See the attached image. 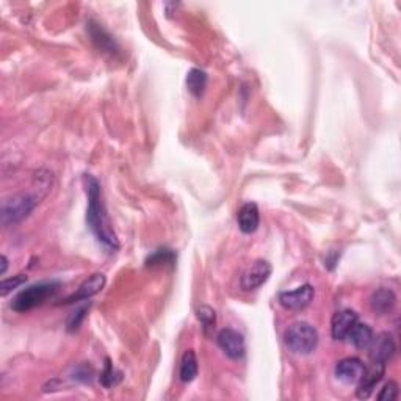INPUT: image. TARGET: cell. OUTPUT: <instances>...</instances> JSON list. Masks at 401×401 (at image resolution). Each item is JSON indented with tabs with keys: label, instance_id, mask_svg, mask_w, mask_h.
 I'll return each mask as SVG.
<instances>
[{
	"label": "cell",
	"instance_id": "18",
	"mask_svg": "<svg viewBox=\"0 0 401 401\" xmlns=\"http://www.w3.org/2000/svg\"><path fill=\"white\" fill-rule=\"evenodd\" d=\"M207 86V74L202 69L193 68L187 75V88L195 98H201Z\"/></svg>",
	"mask_w": 401,
	"mask_h": 401
},
{
	"label": "cell",
	"instance_id": "22",
	"mask_svg": "<svg viewBox=\"0 0 401 401\" xmlns=\"http://www.w3.org/2000/svg\"><path fill=\"white\" fill-rule=\"evenodd\" d=\"M88 308H90V304H88V305H84V308L77 309L75 312H73L71 315H69L68 321H66V329L69 331V333H74V331H77V329L80 328L82 321H84V320H85V317H86Z\"/></svg>",
	"mask_w": 401,
	"mask_h": 401
},
{
	"label": "cell",
	"instance_id": "23",
	"mask_svg": "<svg viewBox=\"0 0 401 401\" xmlns=\"http://www.w3.org/2000/svg\"><path fill=\"white\" fill-rule=\"evenodd\" d=\"M25 282H27V276H24V275H17V276H13L10 279H3L2 284H0V295L6 296L10 294V292H13L17 287H21V285Z\"/></svg>",
	"mask_w": 401,
	"mask_h": 401
},
{
	"label": "cell",
	"instance_id": "7",
	"mask_svg": "<svg viewBox=\"0 0 401 401\" xmlns=\"http://www.w3.org/2000/svg\"><path fill=\"white\" fill-rule=\"evenodd\" d=\"M270 276H271V265L262 259L256 260V262L250 266V270L245 271V275L241 276L240 281L241 289L245 292L257 290L268 281Z\"/></svg>",
	"mask_w": 401,
	"mask_h": 401
},
{
	"label": "cell",
	"instance_id": "10",
	"mask_svg": "<svg viewBox=\"0 0 401 401\" xmlns=\"http://www.w3.org/2000/svg\"><path fill=\"white\" fill-rule=\"evenodd\" d=\"M359 317L351 309L339 310L333 315V320H331V335H333L334 340H345L349 331L354 328V324L358 323Z\"/></svg>",
	"mask_w": 401,
	"mask_h": 401
},
{
	"label": "cell",
	"instance_id": "11",
	"mask_svg": "<svg viewBox=\"0 0 401 401\" xmlns=\"http://www.w3.org/2000/svg\"><path fill=\"white\" fill-rule=\"evenodd\" d=\"M365 365L358 358H345L337 362L335 365V378L345 384H356L364 374Z\"/></svg>",
	"mask_w": 401,
	"mask_h": 401
},
{
	"label": "cell",
	"instance_id": "15",
	"mask_svg": "<svg viewBox=\"0 0 401 401\" xmlns=\"http://www.w3.org/2000/svg\"><path fill=\"white\" fill-rule=\"evenodd\" d=\"M397 296L391 289H378L370 296V308L377 315H389L395 309Z\"/></svg>",
	"mask_w": 401,
	"mask_h": 401
},
{
	"label": "cell",
	"instance_id": "20",
	"mask_svg": "<svg viewBox=\"0 0 401 401\" xmlns=\"http://www.w3.org/2000/svg\"><path fill=\"white\" fill-rule=\"evenodd\" d=\"M176 262V254L173 250H168V248H160L151 254V256L146 259V265L148 266H165V265H174Z\"/></svg>",
	"mask_w": 401,
	"mask_h": 401
},
{
	"label": "cell",
	"instance_id": "4",
	"mask_svg": "<svg viewBox=\"0 0 401 401\" xmlns=\"http://www.w3.org/2000/svg\"><path fill=\"white\" fill-rule=\"evenodd\" d=\"M284 342L294 354L308 356L315 351L318 345V333L312 324L296 321L285 331Z\"/></svg>",
	"mask_w": 401,
	"mask_h": 401
},
{
	"label": "cell",
	"instance_id": "21",
	"mask_svg": "<svg viewBox=\"0 0 401 401\" xmlns=\"http://www.w3.org/2000/svg\"><path fill=\"white\" fill-rule=\"evenodd\" d=\"M196 317H198V320L202 324L204 333L209 334L210 331L215 329L216 314H215V310L210 308V305H199L198 310H196Z\"/></svg>",
	"mask_w": 401,
	"mask_h": 401
},
{
	"label": "cell",
	"instance_id": "25",
	"mask_svg": "<svg viewBox=\"0 0 401 401\" xmlns=\"http://www.w3.org/2000/svg\"><path fill=\"white\" fill-rule=\"evenodd\" d=\"M6 268H8V260H6L5 256H2V271H0V275H5Z\"/></svg>",
	"mask_w": 401,
	"mask_h": 401
},
{
	"label": "cell",
	"instance_id": "2",
	"mask_svg": "<svg viewBox=\"0 0 401 401\" xmlns=\"http://www.w3.org/2000/svg\"><path fill=\"white\" fill-rule=\"evenodd\" d=\"M86 196H88V210H86V222L91 232L96 235V239L102 246H105L108 251L114 252L119 248V241L116 234H114L112 222L108 220L107 210L104 202H102V190L100 183L96 177L91 174H85L84 177Z\"/></svg>",
	"mask_w": 401,
	"mask_h": 401
},
{
	"label": "cell",
	"instance_id": "1",
	"mask_svg": "<svg viewBox=\"0 0 401 401\" xmlns=\"http://www.w3.org/2000/svg\"><path fill=\"white\" fill-rule=\"evenodd\" d=\"M52 173H49L46 169L36 171L31 190L17 193L2 204V225L11 226L27 218L40 206V202L46 198L50 188H52Z\"/></svg>",
	"mask_w": 401,
	"mask_h": 401
},
{
	"label": "cell",
	"instance_id": "12",
	"mask_svg": "<svg viewBox=\"0 0 401 401\" xmlns=\"http://www.w3.org/2000/svg\"><path fill=\"white\" fill-rule=\"evenodd\" d=\"M105 282H107V279L104 275H102V273H94V275L88 278L86 281L82 282L77 292H75L73 296H69L65 303L73 304V303H79L84 300H90L91 296L98 295L99 292L105 287Z\"/></svg>",
	"mask_w": 401,
	"mask_h": 401
},
{
	"label": "cell",
	"instance_id": "14",
	"mask_svg": "<svg viewBox=\"0 0 401 401\" xmlns=\"http://www.w3.org/2000/svg\"><path fill=\"white\" fill-rule=\"evenodd\" d=\"M237 222L243 234H254L260 226L259 207L254 202H246L240 207L237 213Z\"/></svg>",
	"mask_w": 401,
	"mask_h": 401
},
{
	"label": "cell",
	"instance_id": "16",
	"mask_svg": "<svg viewBox=\"0 0 401 401\" xmlns=\"http://www.w3.org/2000/svg\"><path fill=\"white\" fill-rule=\"evenodd\" d=\"M373 329L365 323H356L354 328L349 331V334L347 339L358 349H368V347L372 345L373 342Z\"/></svg>",
	"mask_w": 401,
	"mask_h": 401
},
{
	"label": "cell",
	"instance_id": "8",
	"mask_svg": "<svg viewBox=\"0 0 401 401\" xmlns=\"http://www.w3.org/2000/svg\"><path fill=\"white\" fill-rule=\"evenodd\" d=\"M386 373V365L373 364L364 370L361 379L358 381V389H356V397L359 400H367L372 397V393L377 389V386L381 383Z\"/></svg>",
	"mask_w": 401,
	"mask_h": 401
},
{
	"label": "cell",
	"instance_id": "9",
	"mask_svg": "<svg viewBox=\"0 0 401 401\" xmlns=\"http://www.w3.org/2000/svg\"><path fill=\"white\" fill-rule=\"evenodd\" d=\"M368 349H370V359L373 364L386 365L393 358V354H395L397 345L391 334L383 333L378 337H373V342Z\"/></svg>",
	"mask_w": 401,
	"mask_h": 401
},
{
	"label": "cell",
	"instance_id": "19",
	"mask_svg": "<svg viewBox=\"0 0 401 401\" xmlns=\"http://www.w3.org/2000/svg\"><path fill=\"white\" fill-rule=\"evenodd\" d=\"M100 384L105 387V389H112V387L118 386L121 381H123V372H119L116 367L113 365V362L110 358L105 359L104 368H102L100 377H99Z\"/></svg>",
	"mask_w": 401,
	"mask_h": 401
},
{
	"label": "cell",
	"instance_id": "17",
	"mask_svg": "<svg viewBox=\"0 0 401 401\" xmlns=\"http://www.w3.org/2000/svg\"><path fill=\"white\" fill-rule=\"evenodd\" d=\"M198 358H196L193 349H187L181 359L179 377L182 383H192V381H195V378L198 377Z\"/></svg>",
	"mask_w": 401,
	"mask_h": 401
},
{
	"label": "cell",
	"instance_id": "13",
	"mask_svg": "<svg viewBox=\"0 0 401 401\" xmlns=\"http://www.w3.org/2000/svg\"><path fill=\"white\" fill-rule=\"evenodd\" d=\"M86 31L88 35H90L91 41L94 43V46H96L102 52H108V54H116L119 47L116 41L113 40V36L108 33V31L102 27L100 24L90 21L86 24Z\"/></svg>",
	"mask_w": 401,
	"mask_h": 401
},
{
	"label": "cell",
	"instance_id": "3",
	"mask_svg": "<svg viewBox=\"0 0 401 401\" xmlns=\"http://www.w3.org/2000/svg\"><path fill=\"white\" fill-rule=\"evenodd\" d=\"M60 289V282L56 281H47V282H38L30 285V287L19 292L17 296L11 303V309L19 314L24 312L33 310L38 305H41L49 298H52Z\"/></svg>",
	"mask_w": 401,
	"mask_h": 401
},
{
	"label": "cell",
	"instance_id": "6",
	"mask_svg": "<svg viewBox=\"0 0 401 401\" xmlns=\"http://www.w3.org/2000/svg\"><path fill=\"white\" fill-rule=\"evenodd\" d=\"M314 296L315 289L310 284H304L295 290L279 294V304L287 310H303L312 303Z\"/></svg>",
	"mask_w": 401,
	"mask_h": 401
},
{
	"label": "cell",
	"instance_id": "24",
	"mask_svg": "<svg viewBox=\"0 0 401 401\" xmlns=\"http://www.w3.org/2000/svg\"><path fill=\"white\" fill-rule=\"evenodd\" d=\"M398 398V384L395 381H389L386 383L383 389L378 393L379 401H395Z\"/></svg>",
	"mask_w": 401,
	"mask_h": 401
},
{
	"label": "cell",
	"instance_id": "5",
	"mask_svg": "<svg viewBox=\"0 0 401 401\" xmlns=\"http://www.w3.org/2000/svg\"><path fill=\"white\" fill-rule=\"evenodd\" d=\"M216 342H218V347L221 348V351L232 361L241 359L246 353L245 337L235 329H231V328L221 329L218 335H216Z\"/></svg>",
	"mask_w": 401,
	"mask_h": 401
}]
</instances>
